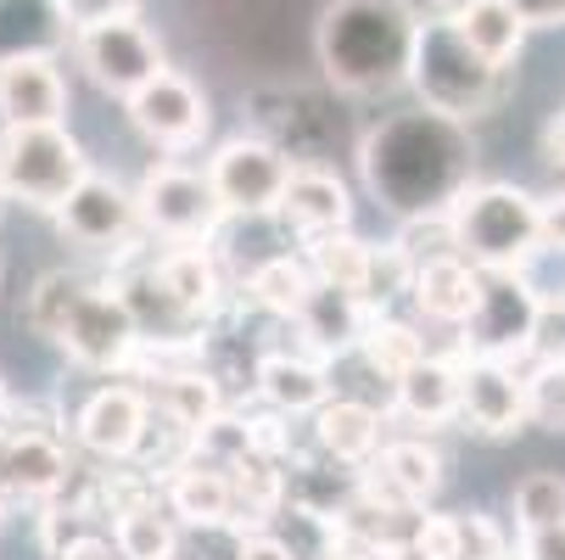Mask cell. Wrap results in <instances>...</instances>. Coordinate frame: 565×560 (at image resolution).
I'll list each match as a JSON object with an SVG mask.
<instances>
[{
    "instance_id": "cell-1",
    "label": "cell",
    "mask_w": 565,
    "mask_h": 560,
    "mask_svg": "<svg viewBox=\"0 0 565 560\" xmlns=\"http://www.w3.org/2000/svg\"><path fill=\"white\" fill-rule=\"evenodd\" d=\"M359 180L397 219L448 213L476 180V135L443 113L397 107L359 135Z\"/></svg>"
},
{
    "instance_id": "cell-2",
    "label": "cell",
    "mask_w": 565,
    "mask_h": 560,
    "mask_svg": "<svg viewBox=\"0 0 565 560\" xmlns=\"http://www.w3.org/2000/svg\"><path fill=\"white\" fill-rule=\"evenodd\" d=\"M420 40V12L409 0H331L313 23V56L331 91L342 96H392L409 85Z\"/></svg>"
},
{
    "instance_id": "cell-3",
    "label": "cell",
    "mask_w": 565,
    "mask_h": 560,
    "mask_svg": "<svg viewBox=\"0 0 565 560\" xmlns=\"http://www.w3.org/2000/svg\"><path fill=\"white\" fill-rule=\"evenodd\" d=\"M23 319L34 337L56 342L78 370H96V376H124L140 353V331H135L124 292L113 281L78 275V270L40 275L23 303Z\"/></svg>"
},
{
    "instance_id": "cell-4",
    "label": "cell",
    "mask_w": 565,
    "mask_h": 560,
    "mask_svg": "<svg viewBox=\"0 0 565 560\" xmlns=\"http://www.w3.org/2000/svg\"><path fill=\"white\" fill-rule=\"evenodd\" d=\"M510 67H493L481 56L454 18H431L420 23V40H415V62H409V91H415V107L426 113H443L454 124H476L504 107L510 96Z\"/></svg>"
},
{
    "instance_id": "cell-5",
    "label": "cell",
    "mask_w": 565,
    "mask_h": 560,
    "mask_svg": "<svg viewBox=\"0 0 565 560\" xmlns=\"http://www.w3.org/2000/svg\"><path fill=\"white\" fill-rule=\"evenodd\" d=\"M448 224H454L459 258H470L476 270H532L543 258L537 197L510 180H470L454 197Z\"/></svg>"
},
{
    "instance_id": "cell-6",
    "label": "cell",
    "mask_w": 565,
    "mask_h": 560,
    "mask_svg": "<svg viewBox=\"0 0 565 560\" xmlns=\"http://www.w3.org/2000/svg\"><path fill=\"white\" fill-rule=\"evenodd\" d=\"M135 213H140V235L157 247H213L230 224V213L207 186V169H191L180 157H157L140 175Z\"/></svg>"
},
{
    "instance_id": "cell-7",
    "label": "cell",
    "mask_w": 565,
    "mask_h": 560,
    "mask_svg": "<svg viewBox=\"0 0 565 560\" xmlns=\"http://www.w3.org/2000/svg\"><path fill=\"white\" fill-rule=\"evenodd\" d=\"M85 175H90V151L67 124L0 129V197L7 202L56 213Z\"/></svg>"
},
{
    "instance_id": "cell-8",
    "label": "cell",
    "mask_w": 565,
    "mask_h": 560,
    "mask_svg": "<svg viewBox=\"0 0 565 560\" xmlns=\"http://www.w3.org/2000/svg\"><path fill=\"white\" fill-rule=\"evenodd\" d=\"M537 303H543V292L532 286V270H481V297H476L470 319L459 326V337H465L459 353L526 370Z\"/></svg>"
},
{
    "instance_id": "cell-9",
    "label": "cell",
    "mask_w": 565,
    "mask_h": 560,
    "mask_svg": "<svg viewBox=\"0 0 565 560\" xmlns=\"http://www.w3.org/2000/svg\"><path fill=\"white\" fill-rule=\"evenodd\" d=\"M73 62L85 67V78L96 91H107V96H118V102H129L146 78H157L169 67V56H163V40H157L135 12H124V18H107V23H90V29H73Z\"/></svg>"
},
{
    "instance_id": "cell-10",
    "label": "cell",
    "mask_w": 565,
    "mask_h": 560,
    "mask_svg": "<svg viewBox=\"0 0 565 560\" xmlns=\"http://www.w3.org/2000/svg\"><path fill=\"white\" fill-rule=\"evenodd\" d=\"M291 157H280L264 135L241 129L207 157V186L230 219H275Z\"/></svg>"
},
{
    "instance_id": "cell-11",
    "label": "cell",
    "mask_w": 565,
    "mask_h": 560,
    "mask_svg": "<svg viewBox=\"0 0 565 560\" xmlns=\"http://www.w3.org/2000/svg\"><path fill=\"white\" fill-rule=\"evenodd\" d=\"M247 118H253V135H264L280 157L291 163H331L337 151V113L319 102L313 91H297V85H264L247 96Z\"/></svg>"
},
{
    "instance_id": "cell-12",
    "label": "cell",
    "mask_w": 565,
    "mask_h": 560,
    "mask_svg": "<svg viewBox=\"0 0 565 560\" xmlns=\"http://www.w3.org/2000/svg\"><path fill=\"white\" fill-rule=\"evenodd\" d=\"M56 230L67 235L73 247H90V253H113L124 258L135 242H140V213H135V186L90 169L67 191V202L51 213Z\"/></svg>"
},
{
    "instance_id": "cell-13",
    "label": "cell",
    "mask_w": 565,
    "mask_h": 560,
    "mask_svg": "<svg viewBox=\"0 0 565 560\" xmlns=\"http://www.w3.org/2000/svg\"><path fill=\"white\" fill-rule=\"evenodd\" d=\"M359 494L397 510V516H420L431 510V499L443 494V454L431 437L409 432V437H386L370 465H359Z\"/></svg>"
},
{
    "instance_id": "cell-14",
    "label": "cell",
    "mask_w": 565,
    "mask_h": 560,
    "mask_svg": "<svg viewBox=\"0 0 565 560\" xmlns=\"http://www.w3.org/2000/svg\"><path fill=\"white\" fill-rule=\"evenodd\" d=\"M454 426H465L481 443H510L526 432V370L521 364H499V359H459V415Z\"/></svg>"
},
{
    "instance_id": "cell-15",
    "label": "cell",
    "mask_w": 565,
    "mask_h": 560,
    "mask_svg": "<svg viewBox=\"0 0 565 560\" xmlns=\"http://www.w3.org/2000/svg\"><path fill=\"white\" fill-rule=\"evenodd\" d=\"M146 421H151V410H146L140 387L129 376H107L85 404H78L73 443L85 448L96 465H124V459H135V448L146 437Z\"/></svg>"
},
{
    "instance_id": "cell-16",
    "label": "cell",
    "mask_w": 565,
    "mask_h": 560,
    "mask_svg": "<svg viewBox=\"0 0 565 560\" xmlns=\"http://www.w3.org/2000/svg\"><path fill=\"white\" fill-rule=\"evenodd\" d=\"M124 113H129V124H135L157 151H191V146H202V135H207V96L191 85L185 73H174V67H163L157 78H146V85L124 102Z\"/></svg>"
},
{
    "instance_id": "cell-17",
    "label": "cell",
    "mask_w": 565,
    "mask_h": 560,
    "mask_svg": "<svg viewBox=\"0 0 565 560\" xmlns=\"http://www.w3.org/2000/svg\"><path fill=\"white\" fill-rule=\"evenodd\" d=\"M280 230L291 242H313V235H331V230H353V191L331 163H291L280 208H275Z\"/></svg>"
},
{
    "instance_id": "cell-18",
    "label": "cell",
    "mask_w": 565,
    "mask_h": 560,
    "mask_svg": "<svg viewBox=\"0 0 565 560\" xmlns=\"http://www.w3.org/2000/svg\"><path fill=\"white\" fill-rule=\"evenodd\" d=\"M73 454L62 432H0V494L12 505H45L67 483Z\"/></svg>"
},
{
    "instance_id": "cell-19",
    "label": "cell",
    "mask_w": 565,
    "mask_h": 560,
    "mask_svg": "<svg viewBox=\"0 0 565 560\" xmlns=\"http://www.w3.org/2000/svg\"><path fill=\"white\" fill-rule=\"evenodd\" d=\"M253 392H258L264 410H275V415H286V421H308V415L337 392V381H331V364H326V359L308 353V348L297 342V348H269V353L258 359Z\"/></svg>"
},
{
    "instance_id": "cell-20",
    "label": "cell",
    "mask_w": 565,
    "mask_h": 560,
    "mask_svg": "<svg viewBox=\"0 0 565 560\" xmlns=\"http://www.w3.org/2000/svg\"><path fill=\"white\" fill-rule=\"evenodd\" d=\"M459 359L465 353H426L409 376H397L386 392V421H409L420 437L454 426L459 415Z\"/></svg>"
},
{
    "instance_id": "cell-21",
    "label": "cell",
    "mask_w": 565,
    "mask_h": 560,
    "mask_svg": "<svg viewBox=\"0 0 565 560\" xmlns=\"http://www.w3.org/2000/svg\"><path fill=\"white\" fill-rule=\"evenodd\" d=\"M67 124V78L56 56L0 62V129H40Z\"/></svg>"
},
{
    "instance_id": "cell-22",
    "label": "cell",
    "mask_w": 565,
    "mask_h": 560,
    "mask_svg": "<svg viewBox=\"0 0 565 560\" xmlns=\"http://www.w3.org/2000/svg\"><path fill=\"white\" fill-rule=\"evenodd\" d=\"M386 443V410L364 404V398H348V392H331L326 404L308 415V448L326 454L348 471L370 465V454Z\"/></svg>"
},
{
    "instance_id": "cell-23",
    "label": "cell",
    "mask_w": 565,
    "mask_h": 560,
    "mask_svg": "<svg viewBox=\"0 0 565 560\" xmlns=\"http://www.w3.org/2000/svg\"><path fill=\"white\" fill-rule=\"evenodd\" d=\"M297 326V337H302V348L308 353H319V359H337V353H353L359 348V337H364V326H370V308L353 297V292H337V286H313V297L302 303V314L291 319Z\"/></svg>"
},
{
    "instance_id": "cell-24",
    "label": "cell",
    "mask_w": 565,
    "mask_h": 560,
    "mask_svg": "<svg viewBox=\"0 0 565 560\" xmlns=\"http://www.w3.org/2000/svg\"><path fill=\"white\" fill-rule=\"evenodd\" d=\"M163 505L185 532H230V476L185 459L163 476Z\"/></svg>"
},
{
    "instance_id": "cell-25",
    "label": "cell",
    "mask_w": 565,
    "mask_h": 560,
    "mask_svg": "<svg viewBox=\"0 0 565 560\" xmlns=\"http://www.w3.org/2000/svg\"><path fill=\"white\" fill-rule=\"evenodd\" d=\"M409 297H415V308L431 319V326H465L470 319V308H476V297H481V270L470 264V258H437V264H420L415 275H409Z\"/></svg>"
},
{
    "instance_id": "cell-26",
    "label": "cell",
    "mask_w": 565,
    "mask_h": 560,
    "mask_svg": "<svg viewBox=\"0 0 565 560\" xmlns=\"http://www.w3.org/2000/svg\"><path fill=\"white\" fill-rule=\"evenodd\" d=\"M247 308H258V314H269V319H291L302 314V303L313 297V275H308V264H302V253H275V258H258L253 270H247V281H241V292H235Z\"/></svg>"
},
{
    "instance_id": "cell-27",
    "label": "cell",
    "mask_w": 565,
    "mask_h": 560,
    "mask_svg": "<svg viewBox=\"0 0 565 560\" xmlns=\"http://www.w3.org/2000/svg\"><path fill=\"white\" fill-rule=\"evenodd\" d=\"M73 40L56 0H0V62L56 56Z\"/></svg>"
},
{
    "instance_id": "cell-28",
    "label": "cell",
    "mask_w": 565,
    "mask_h": 560,
    "mask_svg": "<svg viewBox=\"0 0 565 560\" xmlns=\"http://www.w3.org/2000/svg\"><path fill=\"white\" fill-rule=\"evenodd\" d=\"M107 538H113L118 560H180V549H185V527L169 516L163 499L124 510V516L107 527Z\"/></svg>"
},
{
    "instance_id": "cell-29",
    "label": "cell",
    "mask_w": 565,
    "mask_h": 560,
    "mask_svg": "<svg viewBox=\"0 0 565 560\" xmlns=\"http://www.w3.org/2000/svg\"><path fill=\"white\" fill-rule=\"evenodd\" d=\"M353 353L364 359L370 376H381V381L392 387L397 376H409L431 348H426L420 326H409V319H397V314H370V326H364V337H359Z\"/></svg>"
},
{
    "instance_id": "cell-30",
    "label": "cell",
    "mask_w": 565,
    "mask_h": 560,
    "mask_svg": "<svg viewBox=\"0 0 565 560\" xmlns=\"http://www.w3.org/2000/svg\"><path fill=\"white\" fill-rule=\"evenodd\" d=\"M370 247L359 230H331V235H313L302 242V264L313 275V286H337V292H353L364 286V270H370Z\"/></svg>"
},
{
    "instance_id": "cell-31",
    "label": "cell",
    "mask_w": 565,
    "mask_h": 560,
    "mask_svg": "<svg viewBox=\"0 0 565 560\" xmlns=\"http://www.w3.org/2000/svg\"><path fill=\"white\" fill-rule=\"evenodd\" d=\"M459 23V34L481 51V56H488L493 67H510L515 56H521V45H526V23L504 7V0H481V7H470L465 18H454Z\"/></svg>"
},
{
    "instance_id": "cell-32",
    "label": "cell",
    "mask_w": 565,
    "mask_h": 560,
    "mask_svg": "<svg viewBox=\"0 0 565 560\" xmlns=\"http://www.w3.org/2000/svg\"><path fill=\"white\" fill-rule=\"evenodd\" d=\"M510 510H515V532L559 527V521H565V476H559V471H532V476H521L515 494H510Z\"/></svg>"
},
{
    "instance_id": "cell-33",
    "label": "cell",
    "mask_w": 565,
    "mask_h": 560,
    "mask_svg": "<svg viewBox=\"0 0 565 560\" xmlns=\"http://www.w3.org/2000/svg\"><path fill=\"white\" fill-rule=\"evenodd\" d=\"M392 247L403 253V264H409V270H420V264H437V258H454V253H459L448 213L403 219V224H397V235H392Z\"/></svg>"
},
{
    "instance_id": "cell-34",
    "label": "cell",
    "mask_w": 565,
    "mask_h": 560,
    "mask_svg": "<svg viewBox=\"0 0 565 560\" xmlns=\"http://www.w3.org/2000/svg\"><path fill=\"white\" fill-rule=\"evenodd\" d=\"M409 264H403V253L386 242V247H370V270H364V286H359V303L370 314H392L397 297H409Z\"/></svg>"
},
{
    "instance_id": "cell-35",
    "label": "cell",
    "mask_w": 565,
    "mask_h": 560,
    "mask_svg": "<svg viewBox=\"0 0 565 560\" xmlns=\"http://www.w3.org/2000/svg\"><path fill=\"white\" fill-rule=\"evenodd\" d=\"M526 426L565 432V359L526 364Z\"/></svg>"
},
{
    "instance_id": "cell-36",
    "label": "cell",
    "mask_w": 565,
    "mask_h": 560,
    "mask_svg": "<svg viewBox=\"0 0 565 560\" xmlns=\"http://www.w3.org/2000/svg\"><path fill=\"white\" fill-rule=\"evenodd\" d=\"M510 538L493 516L481 510H454V560H504Z\"/></svg>"
},
{
    "instance_id": "cell-37",
    "label": "cell",
    "mask_w": 565,
    "mask_h": 560,
    "mask_svg": "<svg viewBox=\"0 0 565 560\" xmlns=\"http://www.w3.org/2000/svg\"><path fill=\"white\" fill-rule=\"evenodd\" d=\"M554 359H565V297H543L537 303V326H532L526 364H554Z\"/></svg>"
},
{
    "instance_id": "cell-38",
    "label": "cell",
    "mask_w": 565,
    "mask_h": 560,
    "mask_svg": "<svg viewBox=\"0 0 565 560\" xmlns=\"http://www.w3.org/2000/svg\"><path fill=\"white\" fill-rule=\"evenodd\" d=\"M537 242H543V258H565V191L537 202Z\"/></svg>"
},
{
    "instance_id": "cell-39",
    "label": "cell",
    "mask_w": 565,
    "mask_h": 560,
    "mask_svg": "<svg viewBox=\"0 0 565 560\" xmlns=\"http://www.w3.org/2000/svg\"><path fill=\"white\" fill-rule=\"evenodd\" d=\"M67 29H90V23H107V18H124L135 12V0H56Z\"/></svg>"
},
{
    "instance_id": "cell-40",
    "label": "cell",
    "mask_w": 565,
    "mask_h": 560,
    "mask_svg": "<svg viewBox=\"0 0 565 560\" xmlns=\"http://www.w3.org/2000/svg\"><path fill=\"white\" fill-rule=\"evenodd\" d=\"M515 554L521 560H565V521L559 527H532L515 538Z\"/></svg>"
},
{
    "instance_id": "cell-41",
    "label": "cell",
    "mask_w": 565,
    "mask_h": 560,
    "mask_svg": "<svg viewBox=\"0 0 565 560\" xmlns=\"http://www.w3.org/2000/svg\"><path fill=\"white\" fill-rule=\"evenodd\" d=\"M526 29H565V0H504Z\"/></svg>"
},
{
    "instance_id": "cell-42",
    "label": "cell",
    "mask_w": 565,
    "mask_h": 560,
    "mask_svg": "<svg viewBox=\"0 0 565 560\" xmlns=\"http://www.w3.org/2000/svg\"><path fill=\"white\" fill-rule=\"evenodd\" d=\"M235 560H291V549H286L275 532L258 527V532H241V538H235Z\"/></svg>"
},
{
    "instance_id": "cell-43",
    "label": "cell",
    "mask_w": 565,
    "mask_h": 560,
    "mask_svg": "<svg viewBox=\"0 0 565 560\" xmlns=\"http://www.w3.org/2000/svg\"><path fill=\"white\" fill-rule=\"evenodd\" d=\"M56 560H118V549H113L107 532H90V538H78L73 549H62Z\"/></svg>"
},
{
    "instance_id": "cell-44",
    "label": "cell",
    "mask_w": 565,
    "mask_h": 560,
    "mask_svg": "<svg viewBox=\"0 0 565 560\" xmlns=\"http://www.w3.org/2000/svg\"><path fill=\"white\" fill-rule=\"evenodd\" d=\"M543 146H548V163H554V169L565 175V113H559V118L548 124V135H543Z\"/></svg>"
},
{
    "instance_id": "cell-45",
    "label": "cell",
    "mask_w": 565,
    "mask_h": 560,
    "mask_svg": "<svg viewBox=\"0 0 565 560\" xmlns=\"http://www.w3.org/2000/svg\"><path fill=\"white\" fill-rule=\"evenodd\" d=\"M326 560H375V554H370L364 543H348V538H342V543H337V549H331Z\"/></svg>"
},
{
    "instance_id": "cell-46",
    "label": "cell",
    "mask_w": 565,
    "mask_h": 560,
    "mask_svg": "<svg viewBox=\"0 0 565 560\" xmlns=\"http://www.w3.org/2000/svg\"><path fill=\"white\" fill-rule=\"evenodd\" d=\"M437 7V18H465L470 7H481V0H431Z\"/></svg>"
},
{
    "instance_id": "cell-47",
    "label": "cell",
    "mask_w": 565,
    "mask_h": 560,
    "mask_svg": "<svg viewBox=\"0 0 565 560\" xmlns=\"http://www.w3.org/2000/svg\"><path fill=\"white\" fill-rule=\"evenodd\" d=\"M7 398H12V392H7V376H0V410H7Z\"/></svg>"
},
{
    "instance_id": "cell-48",
    "label": "cell",
    "mask_w": 565,
    "mask_h": 560,
    "mask_svg": "<svg viewBox=\"0 0 565 560\" xmlns=\"http://www.w3.org/2000/svg\"><path fill=\"white\" fill-rule=\"evenodd\" d=\"M7 510H12V499H7V494H0V521H7Z\"/></svg>"
},
{
    "instance_id": "cell-49",
    "label": "cell",
    "mask_w": 565,
    "mask_h": 560,
    "mask_svg": "<svg viewBox=\"0 0 565 560\" xmlns=\"http://www.w3.org/2000/svg\"><path fill=\"white\" fill-rule=\"evenodd\" d=\"M504 560H521V554H515V549H510V554H504Z\"/></svg>"
},
{
    "instance_id": "cell-50",
    "label": "cell",
    "mask_w": 565,
    "mask_h": 560,
    "mask_svg": "<svg viewBox=\"0 0 565 560\" xmlns=\"http://www.w3.org/2000/svg\"><path fill=\"white\" fill-rule=\"evenodd\" d=\"M0 208H7V197H0Z\"/></svg>"
}]
</instances>
